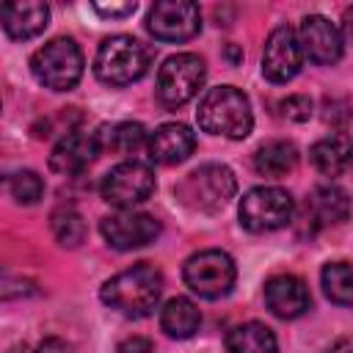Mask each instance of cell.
I'll return each mask as SVG.
<instances>
[{
  "mask_svg": "<svg viewBox=\"0 0 353 353\" xmlns=\"http://www.w3.org/2000/svg\"><path fill=\"white\" fill-rule=\"evenodd\" d=\"M83 52L77 47L74 39L69 36H58L52 41H47L44 47H39L30 55V72L33 77L50 88V91H69L80 83L83 77Z\"/></svg>",
  "mask_w": 353,
  "mask_h": 353,
  "instance_id": "5",
  "label": "cell"
},
{
  "mask_svg": "<svg viewBox=\"0 0 353 353\" xmlns=\"http://www.w3.org/2000/svg\"><path fill=\"white\" fill-rule=\"evenodd\" d=\"M149 66L152 50L127 33L105 39L94 55V74L105 85H130L141 80L149 72Z\"/></svg>",
  "mask_w": 353,
  "mask_h": 353,
  "instance_id": "4",
  "label": "cell"
},
{
  "mask_svg": "<svg viewBox=\"0 0 353 353\" xmlns=\"http://www.w3.org/2000/svg\"><path fill=\"white\" fill-rule=\"evenodd\" d=\"M99 232L110 248L132 251V248H143L160 237V221L149 212L119 210L99 221Z\"/></svg>",
  "mask_w": 353,
  "mask_h": 353,
  "instance_id": "10",
  "label": "cell"
},
{
  "mask_svg": "<svg viewBox=\"0 0 353 353\" xmlns=\"http://www.w3.org/2000/svg\"><path fill=\"white\" fill-rule=\"evenodd\" d=\"M8 353H74V347H72L66 339H61V336H47V339H41L33 350H30L28 345H19V347H14V350H8Z\"/></svg>",
  "mask_w": 353,
  "mask_h": 353,
  "instance_id": "28",
  "label": "cell"
},
{
  "mask_svg": "<svg viewBox=\"0 0 353 353\" xmlns=\"http://www.w3.org/2000/svg\"><path fill=\"white\" fill-rule=\"evenodd\" d=\"M298 165V149L292 141H265L256 152H254V168L259 176L268 179H281L287 174H292V168Z\"/></svg>",
  "mask_w": 353,
  "mask_h": 353,
  "instance_id": "20",
  "label": "cell"
},
{
  "mask_svg": "<svg viewBox=\"0 0 353 353\" xmlns=\"http://www.w3.org/2000/svg\"><path fill=\"white\" fill-rule=\"evenodd\" d=\"M116 353H154V347L146 336H127V339L119 342Z\"/></svg>",
  "mask_w": 353,
  "mask_h": 353,
  "instance_id": "30",
  "label": "cell"
},
{
  "mask_svg": "<svg viewBox=\"0 0 353 353\" xmlns=\"http://www.w3.org/2000/svg\"><path fill=\"white\" fill-rule=\"evenodd\" d=\"M146 28L157 41H188L201 30V11L190 0H160L152 6Z\"/></svg>",
  "mask_w": 353,
  "mask_h": 353,
  "instance_id": "11",
  "label": "cell"
},
{
  "mask_svg": "<svg viewBox=\"0 0 353 353\" xmlns=\"http://www.w3.org/2000/svg\"><path fill=\"white\" fill-rule=\"evenodd\" d=\"M3 30L14 41H28L39 36L50 25V6L39 0H19V3H6L0 8Z\"/></svg>",
  "mask_w": 353,
  "mask_h": 353,
  "instance_id": "17",
  "label": "cell"
},
{
  "mask_svg": "<svg viewBox=\"0 0 353 353\" xmlns=\"http://www.w3.org/2000/svg\"><path fill=\"white\" fill-rule=\"evenodd\" d=\"M265 303L276 317L295 320L309 312L312 295H309V287L303 284V279H298L292 273H279L265 281Z\"/></svg>",
  "mask_w": 353,
  "mask_h": 353,
  "instance_id": "15",
  "label": "cell"
},
{
  "mask_svg": "<svg viewBox=\"0 0 353 353\" xmlns=\"http://www.w3.org/2000/svg\"><path fill=\"white\" fill-rule=\"evenodd\" d=\"M325 295L339 306H353V262H328L320 273Z\"/></svg>",
  "mask_w": 353,
  "mask_h": 353,
  "instance_id": "24",
  "label": "cell"
},
{
  "mask_svg": "<svg viewBox=\"0 0 353 353\" xmlns=\"http://www.w3.org/2000/svg\"><path fill=\"white\" fill-rule=\"evenodd\" d=\"M298 41L303 55L314 63L331 66L342 58V30L323 14H309L301 19Z\"/></svg>",
  "mask_w": 353,
  "mask_h": 353,
  "instance_id": "13",
  "label": "cell"
},
{
  "mask_svg": "<svg viewBox=\"0 0 353 353\" xmlns=\"http://www.w3.org/2000/svg\"><path fill=\"white\" fill-rule=\"evenodd\" d=\"M303 66V50L298 33L290 25H279L265 39L262 50V74L270 83H290Z\"/></svg>",
  "mask_w": 353,
  "mask_h": 353,
  "instance_id": "12",
  "label": "cell"
},
{
  "mask_svg": "<svg viewBox=\"0 0 353 353\" xmlns=\"http://www.w3.org/2000/svg\"><path fill=\"white\" fill-rule=\"evenodd\" d=\"M8 190H11V196H14L17 204H36V201L44 196V179H41L36 171L22 168V171L11 174Z\"/></svg>",
  "mask_w": 353,
  "mask_h": 353,
  "instance_id": "26",
  "label": "cell"
},
{
  "mask_svg": "<svg viewBox=\"0 0 353 353\" xmlns=\"http://www.w3.org/2000/svg\"><path fill=\"white\" fill-rule=\"evenodd\" d=\"M325 353H353V336H342V339H336Z\"/></svg>",
  "mask_w": 353,
  "mask_h": 353,
  "instance_id": "32",
  "label": "cell"
},
{
  "mask_svg": "<svg viewBox=\"0 0 353 353\" xmlns=\"http://www.w3.org/2000/svg\"><path fill=\"white\" fill-rule=\"evenodd\" d=\"M226 350L229 353H279V339L265 323L248 320L229 328Z\"/></svg>",
  "mask_w": 353,
  "mask_h": 353,
  "instance_id": "21",
  "label": "cell"
},
{
  "mask_svg": "<svg viewBox=\"0 0 353 353\" xmlns=\"http://www.w3.org/2000/svg\"><path fill=\"white\" fill-rule=\"evenodd\" d=\"M350 215V199L339 185H317L306 201V223L312 232L323 226H336L347 221Z\"/></svg>",
  "mask_w": 353,
  "mask_h": 353,
  "instance_id": "18",
  "label": "cell"
},
{
  "mask_svg": "<svg viewBox=\"0 0 353 353\" xmlns=\"http://www.w3.org/2000/svg\"><path fill=\"white\" fill-rule=\"evenodd\" d=\"M204 77H207V66L199 55L176 52V55L165 58L157 72V83H154L157 102L171 110L182 108L185 102H190L199 94V88L204 85Z\"/></svg>",
  "mask_w": 353,
  "mask_h": 353,
  "instance_id": "6",
  "label": "cell"
},
{
  "mask_svg": "<svg viewBox=\"0 0 353 353\" xmlns=\"http://www.w3.org/2000/svg\"><path fill=\"white\" fill-rule=\"evenodd\" d=\"M350 152H353L350 138L345 132H334L320 138L309 149V160L323 176H339L345 168H350Z\"/></svg>",
  "mask_w": 353,
  "mask_h": 353,
  "instance_id": "19",
  "label": "cell"
},
{
  "mask_svg": "<svg viewBox=\"0 0 353 353\" xmlns=\"http://www.w3.org/2000/svg\"><path fill=\"white\" fill-rule=\"evenodd\" d=\"M91 8L99 14V17H108V19H124L130 14H135L138 3L127 0V3H91Z\"/></svg>",
  "mask_w": 353,
  "mask_h": 353,
  "instance_id": "29",
  "label": "cell"
},
{
  "mask_svg": "<svg viewBox=\"0 0 353 353\" xmlns=\"http://www.w3.org/2000/svg\"><path fill=\"white\" fill-rule=\"evenodd\" d=\"M99 190L108 204L119 210H132L154 193V171L141 160H124L105 174Z\"/></svg>",
  "mask_w": 353,
  "mask_h": 353,
  "instance_id": "9",
  "label": "cell"
},
{
  "mask_svg": "<svg viewBox=\"0 0 353 353\" xmlns=\"http://www.w3.org/2000/svg\"><path fill=\"white\" fill-rule=\"evenodd\" d=\"M196 121L210 135H223L232 141H243L254 127V113L248 97L234 85L210 88L196 110Z\"/></svg>",
  "mask_w": 353,
  "mask_h": 353,
  "instance_id": "2",
  "label": "cell"
},
{
  "mask_svg": "<svg viewBox=\"0 0 353 353\" xmlns=\"http://www.w3.org/2000/svg\"><path fill=\"white\" fill-rule=\"evenodd\" d=\"M281 113H284V119H290V121H309L312 119V99L309 97H303V94H290L287 99H281Z\"/></svg>",
  "mask_w": 353,
  "mask_h": 353,
  "instance_id": "27",
  "label": "cell"
},
{
  "mask_svg": "<svg viewBox=\"0 0 353 353\" xmlns=\"http://www.w3.org/2000/svg\"><path fill=\"white\" fill-rule=\"evenodd\" d=\"M234 190H237V179H234L229 165H223V163H204V165L193 168L190 174H185L176 182L174 196H176L179 204H185L193 212L215 215V212H221L232 201Z\"/></svg>",
  "mask_w": 353,
  "mask_h": 353,
  "instance_id": "3",
  "label": "cell"
},
{
  "mask_svg": "<svg viewBox=\"0 0 353 353\" xmlns=\"http://www.w3.org/2000/svg\"><path fill=\"white\" fill-rule=\"evenodd\" d=\"M237 215H240V226L248 232H273L292 221L295 201H292L290 190H284V188L259 185V188H251L240 199Z\"/></svg>",
  "mask_w": 353,
  "mask_h": 353,
  "instance_id": "7",
  "label": "cell"
},
{
  "mask_svg": "<svg viewBox=\"0 0 353 353\" xmlns=\"http://www.w3.org/2000/svg\"><path fill=\"white\" fill-rule=\"evenodd\" d=\"M163 295V273L149 262H135L132 268L110 276L99 298L105 306L124 317H146Z\"/></svg>",
  "mask_w": 353,
  "mask_h": 353,
  "instance_id": "1",
  "label": "cell"
},
{
  "mask_svg": "<svg viewBox=\"0 0 353 353\" xmlns=\"http://www.w3.org/2000/svg\"><path fill=\"white\" fill-rule=\"evenodd\" d=\"M97 141H99L102 149H110V152H119V154H132L143 143H149L146 130L138 121H119L113 127H102L97 132Z\"/></svg>",
  "mask_w": 353,
  "mask_h": 353,
  "instance_id": "23",
  "label": "cell"
},
{
  "mask_svg": "<svg viewBox=\"0 0 353 353\" xmlns=\"http://www.w3.org/2000/svg\"><path fill=\"white\" fill-rule=\"evenodd\" d=\"M199 325H201V312L190 298L176 295L165 301V306L160 309V328L171 339H190L199 331Z\"/></svg>",
  "mask_w": 353,
  "mask_h": 353,
  "instance_id": "22",
  "label": "cell"
},
{
  "mask_svg": "<svg viewBox=\"0 0 353 353\" xmlns=\"http://www.w3.org/2000/svg\"><path fill=\"white\" fill-rule=\"evenodd\" d=\"M50 226L63 248H77L85 240V221L74 207H58L50 218Z\"/></svg>",
  "mask_w": 353,
  "mask_h": 353,
  "instance_id": "25",
  "label": "cell"
},
{
  "mask_svg": "<svg viewBox=\"0 0 353 353\" xmlns=\"http://www.w3.org/2000/svg\"><path fill=\"white\" fill-rule=\"evenodd\" d=\"M146 149H149V157L154 163L174 165V163H182V160H188L193 154V149H196V132L188 124L168 121V124H160L149 135Z\"/></svg>",
  "mask_w": 353,
  "mask_h": 353,
  "instance_id": "16",
  "label": "cell"
},
{
  "mask_svg": "<svg viewBox=\"0 0 353 353\" xmlns=\"http://www.w3.org/2000/svg\"><path fill=\"white\" fill-rule=\"evenodd\" d=\"M350 168H353V152H350Z\"/></svg>",
  "mask_w": 353,
  "mask_h": 353,
  "instance_id": "34",
  "label": "cell"
},
{
  "mask_svg": "<svg viewBox=\"0 0 353 353\" xmlns=\"http://www.w3.org/2000/svg\"><path fill=\"white\" fill-rule=\"evenodd\" d=\"M342 36L353 44V8H345L342 14Z\"/></svg>",
  "mask_w": 353,
  "mask_h": 353,
  "instance_id": "31",
  "label": "cell"
},
{
  "mask_svg": "<svg viewBox=\"0 0 353 353\" xmlns=\"http://www.w3.org/2000/svg\"><path fill=\"white\" fill-rule=\"evenodd\" d=\"M99 152H102V146L97 141V132L72 130V132H66L52 146V152H50V171H55L61 176H74V174L85 171Z\"/></svg>",
  "mask_w": 353,
  "mask_h": 353,
  "instance_id": "14",
  "label": "cell"
},
{
  "mask_svg": "<svg viewBox=\"0 0 353 353\" xmlns=\"http://www.w3.org/2000/svg\"><path fill=\"white\" fill-rule=\"evenodd\" d=\"M182 279L196 295H201L207 301H215V298H223V295L232 292L234 279H237V268H234V259L226 251L207 248V251L193 254L185 262Z\"/></svg>",
  "mask_w": 353,
  "mask_h": 353,
  "instance_id": "8",
  "label": "cell"
},
{
  "mask_svg": "<svg viewBox=\"0 0 353 353\" xmlns=\"http://www.w3.org/2000/svg\"><path fill=\"white\" fill-rule=\"evenodd\" d=\"M226 58L232 61V63H240V58H243V52L234 47V44H226Z\"/></svg>",
  "mask_w": 353,
  "mask_h": 353,
  "instance_id": "33",
  "label": "cell"
}]
</instances>
